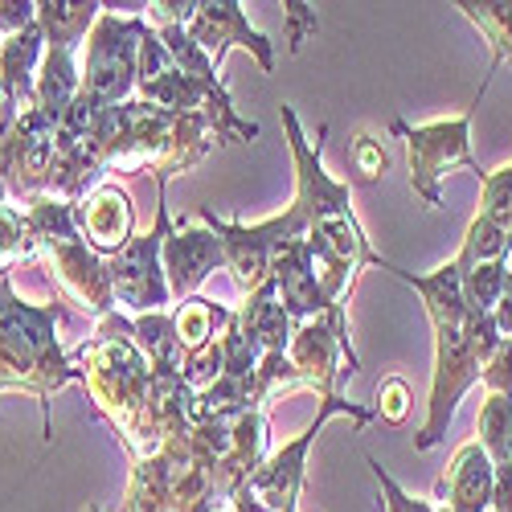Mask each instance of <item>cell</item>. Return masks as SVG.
I'll use <instances>...</instances> for the list:
<instances>
[{
  "instance_id": "cell-14",
  "label": "cell",
  "mask_w": 512,
  "mask_h": 512,
  "mask_svg": "<svg viewBox=\"0 0 512 512\" xmlns=\"http://www.w3.org/2000/svg\"><path fill=\"white\" fill-rule=\"evenodd\" d=\"M41 58H46V29H41V21H33L29 29H21V33L0 41V78H5L17 115L37 107V70H41Z\"/></svg>"
},
{
  "instance_id": "cell-10",
  "label": "cell",
  "mask_w": 512,
  "mask_h": 512,
  "mask_svg": "<svg viewBox=\"0 0 512 512\" xmlns=\"http://www.w3.org/2000/svg\"><path fill=\"white\" fill-rule=\"evenodd\" d=\"M74 222H78V234L87 238V246L103 259H115L119 250L132 246V230H136V209H132V197L127 189L103 181L95 185L87 197L74 205Z\"/></svg>"
},
{
  "instance_id": "cell-5",
  "label": "cell",
  "mask_w": 512,
  "mask_h": 512,
  "mask_svg": "<svg viewBox=\"0 0 512 512\" xmlns=\"http://www.w3.org/2000/svg\"><path fill=\"white\" fill-rule=\"evenodd\" d=\"M168 209H164V193L156 201V226L140 238H132V246L119 250L111 259V283H115V304H123L136 316H152L173 304V291H168V275H164V238H168Z\"/></svg>"
},
{
  "instance_id": "cell-1",
  "label": "cell",
  "mask_w": 512,
  "mask_h": 512,
  "mask_svg": "<svg viewBox=\"0 0 512 512\" xmlns=\"http://www.w3.org/2000/svg\"><path fill=\"white\" fill-rule=\"evenodd\" d=\"M381 267L394 271L402 283H410L422 300H426V316L435 324V386H431V418H426L422 435L414 439L418 451H431L455 418L459 398L480 381L484 361L476 353V332H472V308L463 300V271L459 263L439 267L435 275H414L402 271L398 263L381 259Z\"/></svg>"
},
{
  "instance_id": "cell-21",
  "label": "cell",
  "mask_w": 512,
  "mask_h": 512,
  "mask_svg": "<svg viewBox=\"0 0 512 512\" xmlns=\"http://www.w3.org/2000/svg\"><path fill=\"white\" fill-rule=\"evenodd\" d=\"M373 410L381 414V422L402 426L406 414H410V386L402 377H386V381H381V390H377V406Z\"/></svg>"
},
{
  "instance_id": "cell-13",
  "label": "cell",
  "mask_w": 512,
  "mask_h": 512,
  "mask_svg": "<svg viewBox=\"0 0 512 512\" xmlns=\"http://www.w3.org/2000/svg\"><path fill=\"white\" fill-rule=\"evenodd\" d=\"M439 492L447 496V512H488L496 492V467L488 451L480 443H463L447 467Z\"/></svg>"
},
{
  "instance_id": "cell-23",
  "label": "cell",
  "mask_w": 512,
  "mask_h": 512,
  "mask_svg": "<svg viewBox=\"0 0 512 512\" xmlns=\"http://www.w3.org/2000/svg\"><path fill=\"white\" fill-rule=\"evenodd\" d=\"M369 467H373V476H377V484H381V492H386V512H439L435 504H426V500H410L398 484H394V476L381 467L373 455H369Z\"/></svg>"
},
{
  "instance_id": "cell-30",
  "label": "cell",
  "mask_w": 512,
  "mask_h": 512,
  "mask_svg": "<svg viewBox=\"0 0 512 512\" xmlns=\"http://www.w3.org/2000/svg\"><path fill=\"white\" fill-rule=\"evenodd\" d=\"M295 508H300V504H295ZM295 508H283V512H295Z\"/></svg>"
},
{
  "instance_id": "cell-22",
  "label": "cell",
  "mask_w": 512,
  "mask_h": 512,
  "mask_svg": "<svg viewBox=\"0 0 512 512\" xmlns=\"http://www.w3.org/2000/svg\"><path fill=\"white\" fill-rule=\"evenodd\" d=\"M480 381L488 386V394H500V398H512V336L504 340V345L492 353V361L484 365Z\"/></svg>"
},
{
  "instance_id": "cell-26",
  "label": "cell",
  "mask_w": 512,
  "mask_h": 512,
  "mask_svg": "<svg viewBox=\"0 0 512 512\" xmlns=\"http://www.w3.org/2000/svg\"><path fill=\"white\" fill-rule=\"evenodd\" d=\"M37 21V5H29V0H0V37H13L21 29H29Z\"/></svg>"
},
{
  "instance_id": "cell-3",
  "label": "cell",
  "mask_w": 512,
  "mask_h": 512,
  "mask_svg": "<svg viewBox=\"0 0 512 512\" xmlns=\"http://www.w3.org/2000/svg\"><path fill=\"white\" fill-rule=\"evenodd\" d=\"M148 21L103 13L87 41V74H82V95H91L99 107H123L127 95L140 87V41Z\"/></svg>"
},
{
  "instance_id": "cell-12",
  "label": "cell",
  "mask_w": 512,
  "mask_h": 512,
  "mask_svg": "<svg viewBox=\"0 0 512 512\" xmlns=\"http://www.w3.org/2000/svg\"><path fill=\"white\" fill-rule=\"evenodd\" d=\"M197 222L218 234L222 250H226V267L234 271V279L246 291H259L271 279V246L259 234V226H242V222H222L209 205L197 209Z\"/></svg>"
},
{
  "instance_id": "cell-20",
  "label": "cell",
  "mask_w": 512,
  "mask_h": 512,
  "mask_svg": "<svg viewBox=\"0 0 512 512\" xmlns=\"http://www.w3.org/2000/svg\"><path fill=\"white\" fill-rule=\"evenodd\" d=\"M480 185H484V209H480V218L496 222L512 238V164L496 168V173H484Z\"/></svg>"
},
{
  "instance_id": "cell-2",
  "label": "cell",
  "mask_w": 512,
  "mask_h": 512,
  "mask_svg": "<svg viewBox=\"0 0 512 512\" xmlns=\"http://www.w3.org/2000/svg\"><path fill=\"white\" fill-rule=\"evenodd\" d=\"M82 377L87 373L58 345V308L17 300L13 271H0V390L33 394L46 414V439H54L50 398Z\"/></svg>"
},
{
  "instance_id": "cell-4",
  "label": "cell",
  "mask_w": 512,
  "mask_h": 512,
  "mask_svg": "<svg viewBox=\"0 0 512 512\" xmlns=\"http://www.w3.org/2000/svg\"><path fill=\"white\" fill-rule=\"evenodd\" d=\"M394 136L406 140V152H410V185L414 193L426 201V205H439V181L447 177L451 164H463L472 173L484 177V168L476 164L472 156V144H467V127H472V107L455 119H439V123H422V127H410L406 119H394Z\"/></svg>"
},
{
  "instance_id": "cell-27",
  "label": "cell",
  "mask_w": 512,
  "mask_h": 512,
  "mask_svg": "<svg viewBox=\"0 0 512 512\" xmlns=\"http://www.w3.org/2000/svg\"><path fill=\"white\" fill-rule=\"evenodd\" d=\"M492 320H496L500 336L508 340V336H512V271H508V279H504V291H500V304H496Z\"/></svg>"
},
{
  "instance_id": "cell-29",
  "label": "cell",
  "mask_w": 512,
  "mask_h": 512,
  "mask_svg": "<svg viewBox=\"0 0 512 512\" xmlns=\"http://www.w3.org/2000/svg\"><path fill=\"white\" fill-rule=\"evenodd\" d=\"M82 512H103V508H99V504H95V500H91V504H87V508H82Z\"/></svg>"
},
{
  "instance_id": "cell-8",
  "label": "cell",
  "mask_w": 512,
  "mask_h": 512,
  "mask_svg": "<svg viewBox=\"0 0 512 512\" xmlns=\"http://www.w3.org/2000/svg\"><path fill=\"white\" fill-rule=\"evenodd\" d=\"M189 37L197 41V46L205 50V58L213 66H222L230 46H242L250 50L254 58H259V66L271 74L275 70V50H271V41L259 33V29H250L246 13L238 0H205V5H197V17L185 25Z\"/></svg>"
},
{
  "instance_id": "cell-7",
  "label": "cell",
  "mask_w": 512,
  "mask_h": 512,
  "mask_svg": "<svg viewBox=\"0 0 512 512\" xmlns=\"http://www.w3.org/2000/svg\"><path fill=\"white\" fill-rule=\"evenodd\" d=\"M287 357H291L295 373H300V381L320 386L328 394L340 373V361L349 357V365L357 369V353L349 345V328H345V308H328L324 316L300 324V332L291 336Z\"/></svg>"
},
{
  "instance_id": "cell-6",
  "label": "cell",
  "mask_w": 512,
  "mask_h": 512,
  "mask_svg": "<svg viewBox=\"0 0 512 512\" xmlns=\"http://www.w3.org/2000/svg\"><path fill=\"white\" fill-rule=\"evenodd\" d=\"M58 127L41 115L37 107L25 111L9 136H0V185L9 189V197L17 201H33L46 197L54 185V168H58Z\"/></svg>"
},
{
  "instance_id": "cell-11",
  "label": "cell",
  "mask_w": 512,
  "mask_h": 512,
  "mask_svg": "<svg viewBox=\"0 0 512 512\" xmlns=\"http://www.w3.org/2000/svg\"><path fill=\"white\" fill-rule=\"evenodd\" d=\"M271 283H275V295H279V304H283V312L291 320L308 324V320L328 312V300H324L316 267H312V250H308L304 238L275 246V254H271Z\"/></svg>"
},
{
  "instance_id": "cell-31",
  "label": "cell",
  "mask_w": 512,
  "mask_h": 512,
  "mask_svg": "<svg viewBox=\"0 0 512 512\" xmlns=\"http://www.w3.org/2000/svg\"><path fill=\"white\" fill-rule=\"evenodd\" d=\"M488 512H496V508H488Z\"/></svg>"
},
{
  "instance_id": "cell-17",
  "label": "cell",
  "mask_w": 512,
  "mask_h": 512,
  "mask_svg": "<svg viewBox=\"0 0 512 512\" xmlns=\"http://www.w3.org/2000/svg\"><path fill=\"white\" fill-rule=\"evenodd\" d=\"M512 250V238L488 222V218H476L472 226H467V238H463V250H459V267H484V263H504Z\"/></svg>"
},
{
  "instance_id": "cell-18",
  "label": "cell",
  "mask_w": 512,
  "mask_h": 512,
  "mask_svg": "<svg viewBox=\"0 0 512 512\" xmlns=\"http://www.w3.org/2000/svg\"><path fill=\"white\" fill-rule=\"evenodd\" d=\"M480 447L488 451L492 463L512 459V398L488 394L484 414H480Z\"/></svg>"
},
{
  "instance_id": "cell-15",
  "label": "cell",
  "mask_w": 512,
  "mask_h": 512,
  "mask_svg": "<svg viewBox=\"0 0 512 512\" xmlns=\"http://www.w3.org/2000/svg\"><path fill=\"white\" fill-rule=\"evenodd\" d=\"M291 316L283 312V304H279V295H275V283L267 279L259 291H250V300H246V308L238 312V328L254 340V345L263 349V357H271V353H287L291 349Z\"/></svg>"
},
{
  "instance_id": "cell-28",
  "label": "cell",
  "mask_w": 512,
  "mask_h": 512,
  "mask_svg": "<svg viewBox=\"0 0 512 512\" xmlns=\"http://www.w3.org/2000/svg\"><path fill=\"white\" fill-rule=\"evenodd\" d=\"M5 41V37H0ZM21 115H17V107H13V99H9V87H5V78H0V136H9V127L17 123Z\"/></svg>"
},
{
  "instance_id": "cell-24",
  "label": "cell",
  "mask_w": 512,
  "mask_h": 512,
  "mask_svg": "<svg viewBox=\"0 0 512 512\" xmlns=\"http://www.w3.org/2000/svg\"><path fill=\"white\" fill-rule=\"evenodd\" d=\"M353 164H357V173H361L365 181H377V177L390 168V156H386V148H381L373 136H357V144H353Z\"/></svg>"
},
{
  "instance_id": "cell-9",
  "label": "cell",
  "mask_w": 512,
  "mask_h": 512,
  "mask_svg": "<svg viewBox=\"0 0 512 512\" xmlns=\"http://www.w3.org/2000/svg\"><path fill=\"white\" fill-rule=\"evenodd\" d=\"M226 267V250L218 242L209 226H168V238H164V275H168V291H173V300H189L197 295V287L218 271Z\"/></svg>"
},
{
  "instance_id": "cell-25",
  "label": "cell",
  "mask_w": 512,
  "mask_h": 512,
  "mask_svg": "<svg viewBox=\"0 0 512 512\" xmlns=\"http://www.w3.org/2000/svg\"><path fill=\"white\" fill-rule=\"evenodd\" d=\"M316 29H320L316 9L304 5V0H291V5H287V46H291V54L300 50L308 41V33H316Z\"/></svg>"
},
{
  "instance_id": "cell-19",
  "label": "cell",
  "mask_w": 512,
  "mask_h": 512,
  "mask_svg": "<svg viewBox=\"0 0 512 512\" xmlns=\"http://www.w3.org/2000/svg\"><path fill=\"white\" fill-rule=\"evenodd\" d=\"M459 271H463V300H467V308H472V316L496 312L508 267L504 263H484V267H459Z\"/></svg>"
},
{
  "instance_id": "cell-16",
  "label": "cell",
  "mask_w": 512,
  "mask_h": 512,
  "mask_svg": "<svg viewBox=\"0 0 512 512\" xmlns=\"http://www.w3.org/2000/svg\"><path fill=\"white\" fill-rule=\"evenodd\" d=\"M463 17L472 21L492 46V70L500 62L512 58V0H500V5H472V0H463Z\"/></svg>"
}]
</instances>
